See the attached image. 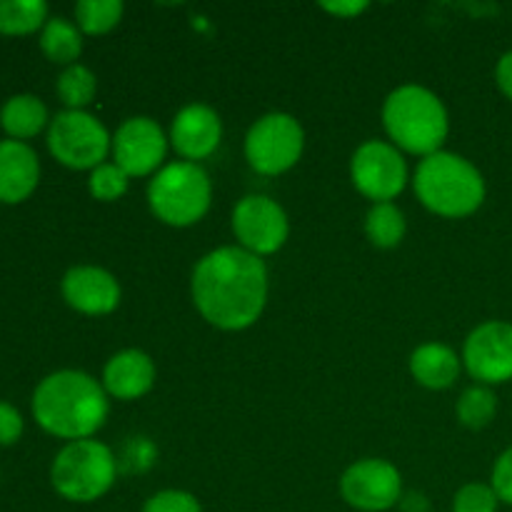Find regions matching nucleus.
Instances as JSON below:
<instances>
[{
  "label": "nucleus",
  "mask_w": 512,
  "mask_h": 512,
  "mask_svg": "<svg viewBox=\"0 0 512 512\" xmlns=\"http://www.w3.org/2000/svg\"><path fill=\"white\" fill-rule=\"evenodd\" d=\"M65 303L73 310L85 315H108L120 303V285L108 270L95 268V265H78L63 275Z\"/></svg>",
  "instance_id": "2eb2a0df"
},
{
  "label": "nucleus",
  "mask_w": 512,
  "mask_h": 512,
  "mask_svg": "<svg viewBox=\"0 0 512 512\" xmlns=\"http://www.w3.org/2000/svg\"><path fill=\"white\" fill-rule=\"evenodd\" d=\"M353 185L375 203H390L403 193L408 183V165L395 145L383 140H368L355 150L350 160Z\"/></svg>",
  "instance_id": "1a4fd4ad"
},
{
  "label": "nucleus",
  "mask_w": 512,
  "mask_h": 512,
  "mask_svg": "<svg viewBox=\"0 0 512 512\" xmlns=\"http://www.w3.org/2000/svg\"><path fill=\"white\" fill-rule=\"evenodd\" d=\"M400 505H403L405 512H428V500L423 495H408L405 500H400Z\"/></svg>",
  "instance_id": "473e14b6"
},
{
  "label": "nucleus",
  "mask_w": 512,
  "mask_h": 512,
  "mask_svg": "<svg viewBox=\"0 0 512 512\" xmlns=\"http://www.w3.org/2000/svg\"><path fill=\"white\" fill-rule=\"evenodd\" d=\"M500 498L493 485L468 483L455 493L453 512H498Z\"/></svg>",
  "instance_id": "bb28decb"
},
{
  "label": "nucleus",
  "mask_w": 512,
  "mask_h": 512,
  "mask_svg": "<svg viewBox=\"0 0 512 512\" xmlns=\"http://www.w3.org/2000/svg\"><path fill=\"white\" fill-rule=\"evenodd\" d=\"M305 133L288 113H268L250 125L245 135V158L260 175H280L303 155Z\"/></svg>",
  "instance_id": "6e6552de"
},
{
  "label": "nucleus",
  "mask_w": 512,
  "mask_h": 512,
  "mask_svg": "<svg viewBox=\"0 0 512 512\" xmlns=\"http://www.w3.org/2000/svg\"><path fill=\"white\" fill-rule=\"evenodd\" d=\"M213 198L208 173L198 163L178 160L153 175L148 185L150 210L173 228H188L205 218Z\"/></svg>",
  "instance_id": "39448f33"
},
{
  "label": "nucleus",
  "mask_w": 512,
  "mask_h": 512,
  "mask_svg": "<svg viewBox=\"0 0 512 512\" xmlns=\"http://www.w3.org/2000/svg\"><path fill=\"white\" fill-rule=\"evenodd\" d=\"M455 413H458V420L465 428L480 430L493 423L495 413H498V398L485 385H473V388L460 395Z\"/></svg>",
  "instance_id": "b1692460"
},
{
  "label": "nucleus",
  "mask_w": 512,
  "mask_h": 512,
  "mask_svg": "<svg viewBox=\"0 0 512 512\" xmlns=\"http://www.w3.org/2000/svg\"><path fill=\"white\" fill-rule=\"evenodd\" d=\"M383 125L395 148L423 158L440 153L450 130L443 100L423 85L395 88L383 105Z\"/></svg>",
  "instance_id": "7ed1b4c3"
},
{
  "label": "nucleus",
  "mask_w": 512,
  "mask_h": 512,
  "mask_svg": "<svg viewBox=\"0 0 512 512\" xmlns=\"http://www.w3.org/2000/svg\"><path fill=\"white\" fill-rule=\"evenodd\" d=\"M410 373L425 388L445 390L458 380L460 360L448 345L425 343L410 355Z\"/></svg>",
  "instance_id": "a211bd4d"
},
{
  "label": "nucleus",
  "mask_w": 512,
  "mask_h": 512,
  "mask_svg": "<svg viewBox=\"0 0 512 512\" xmlns=\"http://www.w3.org/2000/svg\"><path fill=\"white\" fill-rule=\"evenodd\" d=\"M40 50L48 60L60 65H75L83 53V33L75 23L65 18H48L40 30Z\"/></svg>",
  "instance_id": "aec40b11"
},
{
  "label": "nucleus",
  "mask_w": 512,
  "mask_h": 512,
  "mask_svg": "<svg viewBox=\"0 0 512 512\" xmlns=\"http://www.w3.org/2000/svg\"><path fill=\"white\" fill-rule=\"evenodd\" d=\"M110 153H113L115 165L125 170L128 178H143L163 165L168 138L153 118L135 115V118L123 120V125L115 130Z\"/></svg>",
  "instance_id": "f8f14e48"
},
{
  "label": "nucleus",
  "mask_w": 512,
  "mask_h": 512,
  "mask_svg": "<svg viewBox=\"0 0 512 512\" xmlns=\"http://www.w3.org/2000/svg\"><path fill=\"white\" fill-rule=\"evenodd\" d=\"M340 493L350 508L385 512L403 500V478L388 460H358L340 478Z\"/></svg>",
  "instance_id": "9b49d317"
},
{
  "label": "nucleus",
  "mask_w": 512,
  "mask_h": 512,
  "mask_svg": "<svg viewBox=\"0 0 512 512\" xmlns=\"http://www.w3.org/2000/svg\"><path fill=\"white\" fill-rule=\"evenodd\" d=\"M320 8L328 10L330 15H338V18H353L368 10L365 0H338V3H320Z\"/></svg>",
  "instance_id": "7c9ffc66"
},
{
  "label": "nucleus",
  "mask_w": 512,
  "mask_h": 512,
  "mask_svg": "<svg viewBox=\"0 0 512 512\" xmlns=\"http://www.w3.org/2000/svg\"><path fill=\"white\" fill-rule=\"evenodd\" d=\"M48 148L65 168L95 170L113 148V138L95 115L85 110H63L50 120Z\"/></svg>",
  "instance_id": "0eeeda50"
},
{
  "label": "nucleus",
  "mask_w": 512,
  "mask_h": 512,
  "mask_svg": "<svg viewBox=\"0 0 512 512\" xmlns=\"http://www.w3.org/2000/svg\"><path fill=\"white\" fill-rule=\"evenodd\" d=\"M193 303L210 325L245 330L263 315L268 300V268L258 255L230 245L203 255L190 280Z\"/></svg>",
  "instance_id": "f257e3e1"
},
{
  "label": "nucleus",
  "mask_w": 512,
  "mask_h": 512,
  "mask_svg": "<svg viewBox=\"0 0 512 512\" xmlns=\"http://www.w3.org/2000/svg\"><path fill=\"white\" fill-rule=\"evenodd\" d=\"M365 233L378 248H398L405 238V215L393 203H375L365 218Z\"/></svg>",
  "instance_id": "4be33fe9"
},
{
  "label": "nucleus",
  "mask_w": 512,
  "mask_h": 512,
  "mask_svg": "<svg viewBox=\"0 0 512 512\" xmlns=\"http://www.w3.org/2000/svg\"><path fill=\"white\" fill-rule=\"evenodd\" d=\"M495 80H498L500 90L512 100V50L498 60V68H495Z\"/></svg>",
  "instance_id": "2f4dec72"
},
{
  "label": "nucleus",
  "mask_w": 512,
  "mask_h": 512,
  "mask_svg": "<svg viewBox=\"0 0 512 512\" xmlns=\"http://www.w3.org/2000/svg\"><path fill=\"white\" fill-rule=\"evenodd\" d=\"M143 512H203L198 498L185 490H160L145 500Z\"/></svg>",
  "instance_id": "cd10ccee"
},
{
  "label": "nucleus",
  "mask_w": 512,
  "mask_h": 512,
  "mask_svg": "<svg viewBox=\"0 0 512 512\" xmlns=\"http://www.w3.org/2000/svg\"><path fill=\"white\" fill-rule=\"evenodd\" d=\"M413 185L420 203L443 218L473 215L485 200L483 173L463 155L448 150L420 160Z\"/></svg>",
  "instance_id": "20e7f679"
},
{
  "label": "nucleus",
  "mask_w": 512,
  "mask_h": 512,
  "mask_svg": "<svg viewBox=\"0 0 512 512\" xmlns=\"http://www.w3.org/2000/svg\"><path fill=\"white\" fill-rule=\"evenodd\" d=\"M233 233L248 253L273 255L285 245L290 223L285 210L268 195H245L233 210Z\"/></svg>",
  "instance_id": "9d476101"
},
{
  "label": "nucleus",
  "mask_w": 512,
  "mask_h": 512,
  "mask_svg": "<svg viewBox=\"0 0 512 512\" xmlns=\"http://www.w3.org/2000/svg\"><path fill=\"white\" fill-rule=\"evenodd\" d=\"M130 178L125 170H120L115 163H103L90 173L88 188L90 195L95 200H103V203H113V200H120L125 193H128Z\"/></svg>",
  "instance_id": "a878e982"
},
{
  "label": "nucleus",
  "mask_w": 512,
  "mask_h": 512,
  "mask_svg": "<svg viewBox=\"0 0 512 512\" xmlns=\"http://www.w3.org/2000/svg\"><path fill=\"white\" fill-rule=\"evenodd\" d=\"M0 125L13 140L35 138L48 125V108L38 95H13L0 108Z\"/></svg>",
  "instance_id": "6ab92c4d"
},
{
  "label": "nucleus",
  "mask_w": 512,
  "mask_h": 512,
  "mask_svg": "<svg viewBox=\"0 0 512 512\" xmlns=\"http://www.w3.org/2000/svg\"><path fill=\"white\" fill-rule=\"evenodd\" d=\"M108 393L80 370H58L33 393V418L45 433L75 443L88 440L108 420Z\"/></svg>",
  "instance_id": "f03ea898"
},
{
  "label": "nucleus",
  "mask_w": 512,
  "mask_h": 512,
  "mask_svg": "<svg viewBox=\"0 0 512 512\" xmlns=\"http://www.w3.org/2000/svg\"><path fill=\"white\" fill-rule=\"evenodd\" d=\"M493 490L500 498V503L512 505V448L505 450L493 468Z\"/></svg>",
  "instance_id": "c85d7f7f"
},
{
  "label": "nucleus",
  "mask_w": 512,
  "mask_h": 512,
  "mask_svg": "<svg viewBox=\"0 0 512 512\" xmlns=\"http://www.w3.org/2000/svg\"><path fill=\"white\" fill-rule=\"evenodd\" d=\"M40 180L35 150L20 140H0V203H23Z\"/></svg>",
  "instance_id": "dca6fc26"
},
{
  "label": "nucleus",
  "mask_w": 512,
  "mask_h": 512,
  "mask_svg": "<svg viewBox=\"0 0 512 512\" xmlns=\"http://www.w3.org/2000/svg\"><path fill=\"white\" fill-rule=\"evenodd\" d=\"M120 18H123L120 0H80L75 5V25L80 33L105 35L120 23Z\"/></svg>",
  "instance_id": "5701e85b"
},
{
  "label": "nucleus",
  "mask_w": 512,
  "mask_h": 512,
  "mask_svg": "<svg viewBox=\"0 0 512 512\" xmlns=\"http://www.w3.org/2000/svg\"><path fill=\"white\" fill-rule=\"evenodd\" d=\"M463 363L475 380L498 385L512 380V325L505 320H488L468 335Z\"/></svg>",
  "instance_id": "ddd939ff"
},
{
  "label": "nucleus",
  "mask_w": 512,
  "mask_h": 512,
  "mask_svg": "<svg viewBox=\"0 0 512 512\" xmlns=\"http://www.w3.org/2000/svg\"><path fill=\"white\" fill-rule=\"evenodd\" d=\"M95 90H98V80H95L93 70L85 65H68L60 73L58 95L68 105V110H83L95 98Z\"/></svg>",
  "instance_id": "393cba45"
},
{
  "label": "nucleus",
  "mask_w": 512,
  "mask_h": 512,
  "mask_svg": "<svg viewBox=\"0 0 512 512\" xmlns=\"http://www.w3.org/2000/svg\"><path fill=\"white\" fill-rule=\"evenodd\" d=\"M23 435V415L8 403H0V445L18 443Z\"/></svg>",
  "instance_id": "c756f323"
},
{
  "label": "nucleus",
  "mask_w": 512,
  "mask_h": 512,
  "mask_svg": "<svg viewBox=\"0 0 512 512\" xmlns=\"http://www.w3.org/2000/svg\"><path fill=\"white\" fill-rule=\"evenodd\" d=\"M155 383V365L143 350H123L108 360L103 370L105 393L118 400H138L150 393Z\"/></svg>",
  "instance_id": "f3484780"
},
{
  "label": "nucleus",
  "mask_w": 512,
  "mask_h": 512,
  "mask_svg": "<svg viewBox=\"0 0 512 512\" xmlns=\"http://www.w3.org/2000/svg\"><path fill=\"white\" fill-rule=\"evenodd\" d=\"M50 483L70 503H93L115 483V455L98 440L68 443L53 460Z\"/></svg>",
  "instance_id": "423d86ee"
},
{
  "label": "nucleus",
  "mask_w": 512,
  "mask_h": 512,
  "mask_svg": "<svg viewBox=\"0 0 512 512\" xmlns=\"http://www.w3.org/2000/svg\"><path fill=\"white\" fill-rule=\"evenodd\" d=\"M48 23V5L43 0H0V33L28 35Z\"/></svg>",
  "instance_id": "412c9836"
},
{
  "label": "nucleus",
  "mask_w": 512,
  "mask_h": 512,
  "mask_svg": "<svg viewBox=\"0 0 512 512\" xmlns=\"http://www.w3.org/2000/svg\"><path fill=\"white\" fill-rule=\"evenodd\" d=\"M220 138H223V123H220L218 113L203 103L185 105L170 125V145L188 163L213 155L218 150Z\"/></svg>",
  "instance_id": "4468645a"
}]
</instances>
